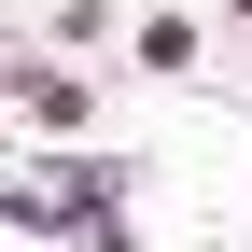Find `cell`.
Wrapping results in <instances>:
<instances>
[{
	"label": "cell",
	"instance_id": "cell-2",
	"mask_svg": "<svg viewBox=\"0 0 252 252\" xmlns=\"http://www.w3.org/2000/svg\"><path fill=\"white\" fill-rule=\"evenodd\" d=\"M14 126H28V140H84V126H98V84H84V56H56L42 28L14 42Z\"/></svg>",
	"mask_w": 252,
	"mask_h": 252
},
{
	"label": "cell",
	"instance_id": "cell-4",
	"mask_svg": "<svg viewBox=\"0 0 252 252\" xmlns=\"http://www.w3.org/2000/svg\"><path fill=\"white\" fill-rule=\"evenodd\" d=\"M28 28H42V42H70V56L126 42V14H112V0H28Z\"/></svg>",
	"mask_w": 252,
	"mask_h": 252
},
{
	"label": "cell",
	"instance_id": "cell-1",
	"mask_svg": "<svg viewBox=\"0 0 252 252\" xmlns=\"http://www.w3.org/2000/svg\"><path fill=\"white\" fill-rule=\"evenodd\" d=\"M126 196H154V154H28V182H14V196H0V210H14V238L28 252H42V238H84V224H112V210Z\"/></svg>",
	"mask_w": 252,
	"mask_h": 252
},
{
	"label": "cell",
	"instance_id": "cell-5",
	"mask_svg": "<svg viewBox=\"0 0 252 252\" xmlns=\"http://www.w3.org/2000/svg\"><path fill=\"white\" fill-rule=\"evenodd\" d=\"M84 252H140V224H126V210H112V224H84Z\"/></svg>",
	"mask_w": 252,
	"mask_h": 252
},
{
	"label": "cell",
	"instance_id": "cell-3",
	"mask_svg": "<svg viewBox=\"0 0 252 252\" xmlns=\"http://www.w3.org/2000/svg\"><path fill=\"white\" fill-rule=\"evenodd\" d=\"M126 56H140L154 84H196V70H210V28H196V14H140V28H126Z\"/></svg>",
	"mask_w": 252,
	"mask_h": 252
}]
</instances>
